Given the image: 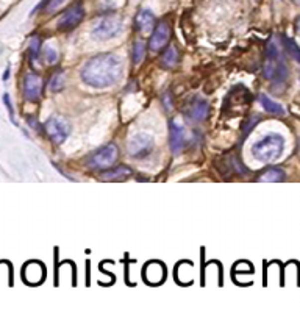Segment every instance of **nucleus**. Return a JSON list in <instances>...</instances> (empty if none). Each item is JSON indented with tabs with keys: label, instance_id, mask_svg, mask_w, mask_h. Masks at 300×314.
<instances>
[{
	"label": "nucleus",
	"instance_id": "15",
	"mask_svg": "<svg viewBox=\"0 0 300 314\" xmlns=\"http://www.w3.org/2000/svg\"><path fill=\"white\" fill-rule=\"evenodd\" d=\"M132 175V170L125 166H119L113 170H107L100 175V180L103 181H119V180H125Z\"/></svg>",
	"mask_w": 300,
	"mask_h": 314
},
{
	"label": "nucleus",
	"instance_id": "8",
	"mask_svg": "<svg viewBox=\"0 0 300 314\" xmlns=\"http://www.w3.org/2000/svg\"><path fill=\"white\" fill-rule=\"evenodd\" d=\"M83 16H85L83 6L82 5H74L69 9H66L64 14L58 19V28L60 30H71L82 22Z\"/></svg>",
	"mask_w": 300,
	"mask_h": 314
},
{
	"label": "nucleus",
	"instance_id": "2",
	"mask_svg": "<svg viewBox=\"0 0 300 314\" xmlns=\"http://www.w3.org/2000/svg\"><path fill=\"white\" fill-rule=\"evenodd\" d=\"M283 147H285L283 136L277 133H271L268 136H264L261 141L253 144L252 154L261 162H272L282 155Z\"/></svg>",
	"mask_w": 300,
	"mask_h": 314
},
{
	"label": "nucleus",
	"instance_id": "1",
	"mask_svg": "<svg viewBox=\"0 0 300 314\" xmlns=\"http://www.w3.org/2000/svg\"><path fill=\"white\" fill-rule=\"evenodd\" d=\"M122 75V61L114 53L97 55L83 66L82 80L92 88H108Z\"/></svg>",
	"mask_w": 300,
	"mask_h": 314
},
{
	"label": "nucleus",
	"instance_id": "17",
	"mask_svg": "<svg viewBox=\"0 0 300 314\" xmlns=\"http://www.w3.org/2000/svg\"><path fill=\"white\" fill-rule=\"evenodd\" d=\"M260 181H268V183H275V181H283L285 180V172L279 167H271L266 172H263L260 178Z\"/></svg>",
	"mask_w": 300,
	"mask_h": 314
},
{
	"label": "nucleus",
	"instance_id": "28",
	"mask_svg": "<svg viewBox=\"0 0 300 314\" xmlns=\"http://www.w3.org/2000/svg\"><path fill=\"white\" fill-rule=\"evenodd\" d=\"M293 2H296V3H300V0H293Z\"/></svg>",
	"mask_w": 300,
	"mask_h": 314
},
{
	"label": "nucleus",
	"instance_id": "12",
	"mask_svg": "<svg viewBox=\"0 0 300 314\" xmlns=\"http://www.w3.org/2000/svg\"><path fill=\"white\" fill-rule=\"evenodd\" d=\"M164 277H166V269H164V266L161 264V263L152 261V263H149L146 266L144 278H146L147 283H150V285H159L161 282L164 280Z\"/></svg>",
	"mask_w": 300,
	"mask_h": 314
},
{
	"label": "nucleus",
	"instance_id": "29",
	"mask_svg": "<svg viewBox=\"0 0 300 314\" xmlns=\"http://www.w3.org/2000/svg\"><path fill=\"white\" fill-rule=\"evenodd\" d=\"M299 152H300V144H299Z\"/></svg>",
	"mask_w": 300,
	"mask_h": 314
},
{
	"label": "nucleus",
	"instance_id": "18",
	"mask_svg": "<svg viewBox=\"0 0 300 314\" xmlns=\"http://www.w3.org/2000/svg\"><path fill=\"white\" fill-rule=\"evenodd\" d=\"M260 103L263 105V108L266 110L268 113H271V114H277V116L285 114V110H283L282 105L275 103V102H274V100H271L268 96L261 94V96H260Z\"/></svg>",
	"mask_w": 300,
	"mask_h": 314
},
{
	"label": "nucleus",
	"instance_id": "9",
	"mask_svg": "<svg viewBox=\"0 0 300 314\" xmlns=\"http://www.w3.org/2000/svg\"><path fill=\"white\" fill-rule=\"evenodd\" d=\"M42 92V80L39 75L28 72L24 78V97L28 102H36Z\"/></svg>",
	"mask_w": 300,
	"mask_h": 314
},
{
	"label": "nucleus",
	"instance_id": "16",
	"mask_svg": "<svg viewBox=\"0 0 300 314\" xmlns=\"http://www.w3.org/2000/svg\"><path fill=\"white\" fill-rule=\"evenodd\" d=\"M208 114V103L202 99H197L189 108V116L194 121H203Z\"/></svg>",
	"mask_w": 300,
	"mask_h": 314
},
{
	"label": "nucleus",
	"instance_id": "21",
	"mask_svg": "<svg viewBox=\"0 0 300 314\" xmlns=\"http://www.w3.org/2000/svg\"><path fill=\"white\" fill-rule=\"evenodd\" d=\"M144 53H146V45H144V42L143 41H136L133 44V53H132L133 63L135 64H140L144 60Z\"/></svg>",
	"mask_w": 300,
	"mask_h": 314
},
{
	"label": "nucleus",
	"instance_id": "14",
	"mask_svg": "<svg viewBox=\"0 0 300 314\" xmlns=\"http://www.w3.org/2000/svg\"><path fill=\"white\" fill-rule=\"evenodd\" d=\"M155 25V14L150 9H141L135 19V28L140 33H147Z\"/></svg>",
	"mask_w": 300,
	"mask_h": 314
},
{
	"label": "nucleus",
	"instance_id": "7",
	"mask_svg": "<svg viewBox=\"0 0 300 314\" xmlns=\"http://www.w3.org/2000/svg\"><path fill=\"white\" fill-rule=\"evenodd\" d=\"M129 154L135 158L147 157L153 150V138L149 133H136L129 139Z\"/></svg>",
	"mask_w": 300,
	"mask_h": 314
},
{
	"label": "nucleus",
	"instance_id": "5",
	"mask_svg": "<svg viewBox=\"0 0 300 314\" xmlns=\"http://www.w3.org/2000/svg\"><path fill=\"white\" fill-rule=\"evenodd\" d=\"M118 157H119L118 147L114 144H108L103 149L97 150V152L89 158L88 164L94 169H108L116 162Z\"/></svg>",
	"mask_w": 300,
	"mask_h": 314
},
{
	"label": "nucleus",
	"instance_id": "13",
	"mask_svg": "<svg viewBox=\"0 0 300 314\" xmlns=\"http://www.w3.org/2000/svg\"><path fill=\"white\" fill-rule=\"evenodd\" d=\"M169 135H170L169 141H170L172 154L178 155L184 147V132L175 121H172L170 125H169Z\"/></svg>",
	"mask_w": 300,
	"mask_h": 314
},
{
	"label": "nucleus",
	"instance_id": "25",
	"mask_svg": "<svg viewBox=\"0 0 300 314\" xmlns=\"http://www.w3.org/2000/svg\"><path fill=\"white\" fill-rule=\"evenodd\" d=\"M63 2H64V0H50L49 5H47V9L49 11H53V9L58 8L60 5H63Z\"/></svg>",
	"mask_w": 300,
	"mask_h": 314
},
{
	"label": "nucleus",
	"instance_id": "26",
	"mask_svg": "<svg viewBox=\"0 0 300 314\" xmlns=\"http://www.w3.org/2000/svg\"><path fill=\"white\" fill-rule=\"evenodd\" d=\"M3 102H5V105L8 107V111H9L11 119H14V110H13V107H11V102H9V97H8V94H5V96H3Z\"/></svg>",
	"mask_w": 300,
	"mask_h": 314
},
{
	"label": "nucleus",
	"instance_id": "19",
	"mask_svg": "<svg viewBox=\"0 0 300 314\" xmlns=\"http://www.w3.org/2000/svg\"><path fill=\"white\" fill-rule=\"evenodd\" d=\"M178 61V53L175 47H169L164 53L163 58H161V64L164 67H174Z\"/></svg>",
	"mask_w": 300,
	"mask_h": 314
},
{
	"label": "nucleus",
	"instance_id": "23",
	"mask_svg": "<svg viewBox=\"0 0 300 314\" xmlns=\"http://www.w3.org/2000/svg\"><path fill=\"white\" fill-rule=\"evenodd\" d=\"M39 50H41V39L38 36H34L30 41V58H31V61H34L39 56Z\"/></svg>",
	"mask_w": 300,
	"mask_h": 314
},
{
	"label": "nucleus",
	"instance_id": "20",
	"mask_svg": "<svg viewBox=\"0 0 300 314\" xmlns=\"http://www.w3.org/2000/svg\"><path fill=\"white\" fill-rule=\"evenodd\" d=\"M282 39H283V44H285V47H286L288 53H290V55L294 58V61L300 63V49H299V45H297L291 38L283 36Z\"/></svg>",
	"mask_w": 300,
	"mask_h": 314
},
{
	"label": "nucleus",
	"instance_id": "10",
	"mask_svg": "<svg viewBox=\"0 0 300 314\" xmlns=\"http://www.w3.org/2000/svg\"><path fill=\"white\" fill-rule=\"evenodd\" d=\"M169 38H170V28L169 25L166 24V22H161V24H158L152 33V38H150V42H149V47L152 50H159L163 49L164 45L169 42Z\"/></svg>",
	"mask_w": 300,
	"mask_h": 314
},
{
	"label": "nucleus",
	"instance_id": "24",
	"mask_svg": "<svg viewBox=\"0 0 300 314\" xmlns=\"http://www.w3.org/2000/svg\"><path fill=\"white\" fill-rule=\"evenodd\" d=\"M56 60H58V53H56V50L53 47L47 45V47H45V61L49 64H55Z\"/></svg>",
	"mask_w": 300,
	"mask_h": 314
},
{
	"label": "nucleus",
	"instance_id": "6",
	"mask_svg": "<svg viewBox=\"0 0 300 314\" xmlns=\"http://www.w3.org/2000/svg\"><path fill=\"white\" fill-rule=\"evenodd\" d=\"M45 132H47L49 138L55 144H63L69 133H71V125L61 116H52V118L45 122Z\"/></svg>",
	"mask_w": 300,
	"mask_h": 314
},
{
	"label": "nucleus",
	"instance_id": "27",
	"mask_svg": "<svg viewBox=\"0 0 300 314\" xmlns=\"http://www.w3.org/2000/svg\"><path fill=\"white\" fill-rule=\"evenodd\" d=\"M296 30H297V34L300 36V17H299V20H297V24H296Z\"/></svg>",
	"mask_w": 300,
	"mask_h": 314
},
{
	"label": "nucleus",
	"instance_id": "3",
	"mask_svg": "<svg viewBox=\"0 0 300 314\" xmlns=\"http://www.w3.org/2000/svg\"><path fill=\"white\" fill-rule=\"evenodd\" d=\"M263 74L268 80L274 81H283L288 75V69L283 61V56L280 55V50L277 49L274 41H271L268 45V55L263 66Z\"/></svg>",
	"mask_w": 300,
	"mask_h": 314
},
{
	"label": "nucleus",
	"instance_id": "11",
	"mask_svg": "<svg viewBox=\"0 0 300 314\" xmlns=\"http://www.w3.org/2000/svg\"><path fill=\"white\" fill-rule=\"evenodd\" d=\"M22 275H24V280L28 285H39L45 277V269H44V266L41 263L30 261L24 266Z\"/></svg>",
	"mask_w": 300,
	"mask_h": 314
},
{
	"label": "nucleus",
	"instance_id": "22",
	"mask_svg": "<svg viewBox=\"0 0 300 314\" xmlns=\"http://www.w3.org/2000/svg\"><path fill=\"white\" fill-rule=\"evenodd\" d=\"M63 86H64V74L63 72H56L52 77V80H50V89L56 92V91L63 89Z\"/></svg>",
	"mask_w": 300,
	"mask_h": 314
},
{
	"label": "nucleus",
	"instance_id": "4",
	"mask_svg": "<svg viewBox=\"0 0 300 314\" xmlns=\"http://www.w3.org/2000/svg\"><path fill=\"white\" fill-rule=\"evenodd\" d=\"M122 28V20L118 16H105L102 17L97 24L92 27V36L96 39H110L113 36H116V34L121 31Z\"/></svg>",
	"mask_w": 300,
	"mask_h": 314
}]
</instances>
